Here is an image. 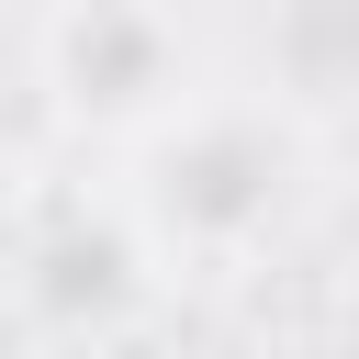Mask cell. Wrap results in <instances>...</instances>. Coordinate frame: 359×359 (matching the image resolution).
Masks as SVG:
<instances>
[{
	"instance_id": "7a4b0ae2",
	"label": "cell",
	"mask_w": 359,
	"mask_h": 359,
	"mask_svg": "<svg viewBox=\"0 0 359 359\" xmlns=\"http://www.w3.org/2000/svg\"><path fill=\"white\" fill-rule=\"evenodd\" d=\"M22 79H34L45 135L101 168V157L146 146L168 112H191L224 67H213L191 0H34Z\"/></svg>"
},
{
	"instance_id": "6da1fadb",
	"label": "cell",
	"mask_w": 359,
	"mask_h": 359,
	"mask_svg": "<svg viewBox=\"0 0 359 359\" xmlns=\"http://www.w3.org/2000/svg\"><path fill=\"white\" fill-rule=\"evenodd\" d=\"M101 168H112V202L146 236L157 280H202V292L269 280L280 258H303L337 202L314 101L269 90V79H213L191 112H168L146 146H123Z\"/></svg>"
}]
</instances>
